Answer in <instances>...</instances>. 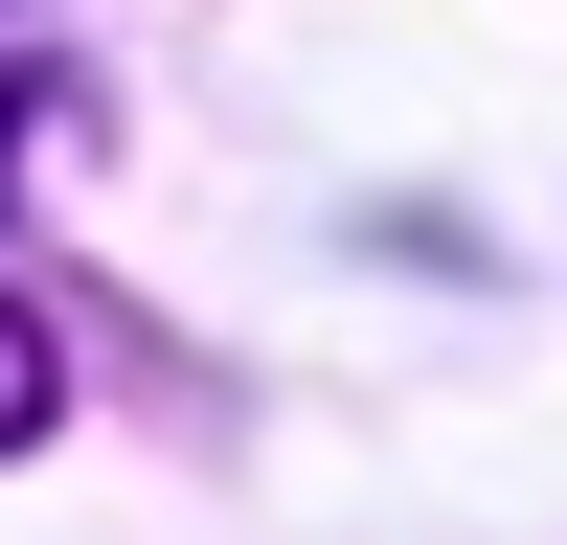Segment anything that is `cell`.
Returning a JSON list of instances; mask_svg holds the SVG:
<instances>
[{"label":"cell","mask_w":567,"mask_h":545,"mask_svg":"<svg viewBox=\"0 0 567 545\" xmlns=\"http://www.w3.org/2000/svg\"><path fill=\"white\" fill-rule=\"evenodd\" d=\"M0 136H23V91H0Z\"/></svg>","instance_id":"cell-2"},{"label":"cell","mask_w":567,"mask_h":545,"mask_svg":"<svg viewBox=\"0 0 567 545\" xmlns=\"http://www.w3.org/2000/svg\"><path fill=\"white\" fill-rule=\"evenodd\" d=\"M45 387H69V363H45V318H0V454L45 432Z\"/></svg>","instance_id":"cell-1"}]
</instances>
